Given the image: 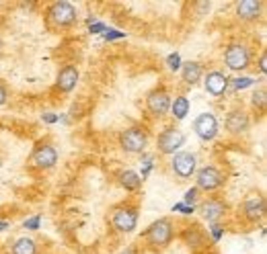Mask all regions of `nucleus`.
<instances>
[{
	"label": "nucleus",
	"mask_w": 267,
	"mask_h": 254,
	"mask_svg": "<svg viewBox=\"0 0 267 254\" xmlns=\"http://www.w3.org/2000/svg\"><path fill=\"white\" fill-rule=\"evenodd\" d=\"M144 244L150 252H162L169 248V244L175 238V224L171 217H160L156 222H152L142 234Z\"/></svg>",
	"instance_id": "1"
},
{
	"label": "nucleus",
	"mask_w": 267,
	"mask_h": 254,
	"mask_svg": "<svg viewBox=\"0 0 267 254\" xmlns=\"http://www.w3.org/2000/svg\"><path fill=\"white\" fill-rule=\"evenodd\" d=\"M76 21H78L76 8L70 2H66V0H58V2H52L45 8V25L54 33L72 29L76 25Z\"/></svg>",
	"instance_id": "2"
},
{
	"label": "nucleus",
	"mask_w": 267,
	"mask_h": 254,
	"mask_svg": "<svg viewBox=\"0 0 267 254\" xmlns=\"http://www.w3.org/2000/svg\"><path fill=\"white\" fill-rule=\"evenodd\" d=\"M138 205L134 203H122V205H115L111 209V228L118 232V234H130L138 228Z\"/></svg>",
	"instance_id": "3"
},
{
	"label": "nucleus",
	"mask_w": 267,
	"mask_h": 254,
	"mask_svg": "<svg viewBox=\"0 0 267 254\" xmlns=\"http://www.w3.org/2000/svg\"><path fill=\"white\" fill-rule=\"evenodd\" d=\"M148 140V131L140 125H134L120 133V148L128 154H144Z\"/></svg>",
	"instance_id": "4"
},
{
	"label": "nucleus",
	"mask_w": 267,
	"mask_h": 254,
	"mask_svg": "<svg viewBox=\"0 0 267 254\" xmlns=\"http://www.w3.org/2000/svg\"><path fill=\"white\" fill-rule=\"evenodd\" d=\"M224 64L232 72H243L251 66V49L245 43H230L224 52Z\"/></svg>",
	"instance_id": "5"
},
{
	"label": "nucleus",
	"mask_w": 267,
	"mask_h": 254,
	"mask_svg": "<svg viewBox=\"0 0 267 254\" xmlns=\"http://www.w3.org/2000/svg\"><path fill=\"white\" fill-rule=\"evenodd\" d=\"M224 180H226V176L222 174L220 168L204 166L195 172V189L204 191V193H212V191H218L224 184Z\"/></svg>",
	"instance_id": "6"
},
{
	"label": "nucleus",
	"mask_w": 267,
	"mask_h": 254,
	"mask_svg": "<svg viewBox=\"0 0 267 254\" xmlns=\"http://www.w3.org/2000/svg\"><path fill=\"white\" fill-rule=\"evenodd\" d=\"M56 162H58V150L47 142L37 144L29 158V166L33 170H49V168L56 166Z\"/></svg>",
	"instance_id": "7"
},
{
	"label": "nucleus",
	"mask_w": 267,
	"mask_h": 254,
	"mask_svg": "<svg viewBox=\"0 0 267 254\" xmlns=\"http://www.w3.org/2000/svg\"><path fill=\"white\" fill-rule=\"evenodd\" d=\"M185 144V133L177 127H166L158 133L156 138V150L164 156H173L179 152V148Z\"/></svg>",
	"instance_id": "8"
},
{
	"label": "nucleus",
	"mask_w": 267,
	"mask_h": 254,
	"mask_svg": "<svg viewBox=\"0 0 267 254\" xmlns=\"http://www.w3.org/2000/svg\"><path fill=\"white\" fill-rule=\"evenodd\" d=\"M267 205H265V197L259 191H251L245 201H243V215L249 224H259L261 219L265 217Z\"/></svg>",
	"instance_id": "9"
},
{
	"label": "nucleus",
	"mask_w": 267,
	"mask_h": 254,
	"mask_svg": "<svg viewBox=\"0 0 267 254\" xmlns=\"http://www.w3.org/2000/svg\"><path fill=\"white\" fill-rule=\"evenodd\" d=\"M171 109V94L164 86H156L154 90H150L146 96V111L152 117H164Z\"/></svg>",
	"instance_id": "10"
},
{
	"label": "nucleus",
	"mask_w": 267,
	"mask_h": 254,
	"mask_svg": "<svg viewBox=\"0 0 267 254\" xmlns=\"http://www.w3.org/2000/svg\"><path fill=\"white\" fill-rule=\"evenodd\" d=\"M195 168H197V158L191 152H177V154H173L171 170L179 180H189L195 174Z\"/></svg>",
	"instance_id": "11"
},
{
	"label": "nucleus",
	"mask_w": 267,
	"mask_h": 254,
	"mask_svg": "<svg viewBox=\"0 0 267 254\" xmlns=\"http://www.w3.org/2000/svg\"><path fill=\"white\" fill-rule=\"evenodd\" d=\"M197 211L202 213V217L206 219L208 224H218L228 211V203L224 199H220V197H210V199L199 203Z\"/></svg>",
	"instance_id": "12"
},
{
	"label": "nucleus",
	"mask_w": 267,
	"mask_h": 254,
	"mask_svg": "<svg viewBox=\"0 0 267 254\" xmlns=\"http://www.w3.org/2000/svg\"><path fill=\"white\" fill-rule=\"evenodd\" d=\"M193 131L202 142H212L218 135V119L214 113H202L193 121Z\"/></svg>",
	"instance_id": "13"
},
{
	"label": "nucleus",
	"mask_w": 267,
	"mask_h": 254,
	"mask_svg": "<svg viewBox=\"0 0 267 254\" xmlns=\"http://www.w3.org/2000/svg\"><path fill=\"white\" fill-rule=\"evenodd\" d=\"M249 127H251V117L249 113L241 107L232 109L228 115H226V131L232 133V135H241L245 133Z\"/></svg>",
	"instance_id": "14"
},
{
	"label": "nucleus",
	"mask_w": 267,
	"mask_h": 254,
	"mask_svg": "<svg viewBox=\"0 0 267 254\" xmlns=\"http://www.w3.org/2000/svg\"><path fill=\"white\" fill-rule=\"evenodd\" d=\"M78 78H80V72L76 66H64L60 68L58 72V78H56V90L62 92V94H68L76 88L78 84Z\"/></svg>",
	"instance_id": "15"
},
{
	"label": "nucleus",
	"mask_w": 267,
	"mask_h": 254,
	"mask_svg": "<svg viewBox=\"0 0 267 254\" xmlns=\"http://www.w3.org/2000/svg\"><path fill=\"white\" fill-rule=\"evenodd\" d=\"M181 240L185 242L191 250H199V248H206L208 246V236H206V232L199 228V226H195V224H191V226H185L183 228V232H181Z\"/></svg>",
	"instance_id": "16"
},
{
	"label": "nucleus",
	"mask_w": 267,
	"mask_h": 254,
	"mask_svg": "<svg viewBox=\"0 0 267 254\" xmlns=\"http://www.w3.org/2000/svg\"><path fill=\"white\" fill-rule=\"evenodd\" d=\"M204 86L212 96H222L230 86V78L224 76V72L212 70V72H208V76L204 80Z\"/></svg>",
	"instance_id": "17"
},
{
	"label": "nucleus",
	"mask_w": 267,
	"mask_h": 254,
	"mask_svg": "<svg viewBox=\"0 0 267 254\" xmlns=\"http://www.w3.org/2000/svg\"><path fill=\"white\" fill-rule=\"evenodd\" d=\"M263 6L265 4L261 0H241V2H237V16L245 23H253L261 16Z\"/></svg>",
	"instance_id": "18"
},
{
	"label": "nucleus",
	"mask_w": 267,
	"mask_h": 254,
	"mask_svg": "<svg viewBox=\"0 0 267 254\" xmlns=\"http://www.w3.org/2000/svg\"><path fill=\"white\" fill-rule=\"evenodd\" d=\"M204 76V66L199 62H185L181 66V78L187 86H195Z\"/></svg>",
	"instance_id": "19"
},
{
	"label": "nucleus",
	"mask_w": 267,
	"mask_h": 254,
	"mask_svg": "<svg viewBox=\"0 0 267 254\" xmlns=\"http://www.w3.org/2000/svg\"><path fill=\"white\" fill-rule=\"evenodd\" d=\"M142 176L138 174V172H134V170H124V172H120V184L128 191V193H136V191H140V187H142Z\"/></svg>",
	"instance_id": "20"
},
{
	"label": "nucleus",
	"mask_w": 267,
	"mask_h": 254,
	"mask_svg": "<svg viewBox=\"0 0 267 254\" xmlns=\"http://www.w3.org/2000/svg\"><path fill=\"white\" fill-rule=\"evenodd\" d=\"M10 254H39L37 242L33 240V238H19V240L12 244Z\"/></svg>",
	"instance_id": "21"
},
{
	"label": "nucleus",
	"mask_w": 267,
	"mask_h": 254,
	"mask_svg": "<svg viewBox=\"0 0 267 254\" xmlns=\"http://www.w3.org/2000/svg\"><path fill=\"white\" fill-rule=\"evenodd\" d=\"M169 111L173 113V117H175L177 121L185 119L187 113H189V98L187 96H175V100L171 103V109Z\"/></svg>",
	"instance_id": "22"
},
{
	"label": "nucleus",
	"mask_w": 267,
	"mask_h": 254,
	"mask_svg": "<svg viewBox=\"0 0 267 254\" xmlns=\"http://www.w3.org/2000/svg\"><path fill=\"white\" fill-rule=\"evenodd\" d=\"M253 107L259 111H265V88H259L253 92Z\"/></svg>",
	"instance_id": "23"
},
{
	"label": "nucleus",
	"mask_w": 267,
	"mask_h": 254,
	"mask_svg": "<svg viewBox=\"0 0 267 254\" xmlns=\"http://www.w3.org/2000/svg\"><path fill=\"white\" fill-rule=\"evenodd\" d=\"M253 80L251 78H239L232 82V86H228V90H239V88H245V86H251Z\"/></svg>",
	"instance_id": "24"
},
{
	"label": "nucleus",
	"mask_w": 267,
	"mask_h": 254,
	"mask_svg": "<svg viewBox=\"0 0 267 254\" xmlns=\"http://www.w3.org/2000/svg\"><path fill=\"white\" fill-rule=\"evenodd\" d=\"M166 62H169V68H171V70H179V68H181V58H179V54L169 56V60H166Z\"/></svg>",
	"instance_id": "25"
},
{
	"label": "nucleus",
	"mask_w": 267,
	"mask_h": 254,
	"mask_svg": "<svg viewBox=\"0 0 267 254\" xmlns=\"http://www.w3.org/2000/svg\"><path fill=\"white\" fill-rule=\"evenodd\" d=\"M6 100H8V88H6L4 82H0V107H2Z\"/></svg>",
	"instance_id": "26"
},
{
	"label": "nucleus",
	"mask_w": 267,
	"mask_h": 254,
	"mask_svg": "<svg viewBox=\"0 0 267 254\" xmlns=\"http://www.w3.org/2000/svg\"><path fill=\"white\" fill-rule=\"evenodd\" d=\"M220 236H222V228L218 224H212V238L214 240H220Z\"/></svg>",
	"instance_id": "27"
},
{
	"label": "nucleus",
	"mask_w": 267,
	"mask_h": 254,
	"mask_svg": "<svg viewBox=\"0 0 267 254\" xmlns=\"http://www.w3.org/2000/svg\"><path fill=\"white\" fill-rule=\"evenodd\" d=\"M120 254H140V248L136 246V244H132V246H128V248H124Z\"/></svg>",
	"instance_id": "28"
},
{
	"label": "nucleus",
	"mask_w": 267,
	"mask_h": 254,
	"mask_svg": "<svg viewBox=\"0 0 267 254\" xmlns=\"http://www.w3.org/2000/svg\"><path fill=\"white\" fill-rule=\"evenodd\" d=\"M197 193H199V191L193 187L191 191H187V195H185V201H187V203H193V201L197 199Z\"/></svg>",
	"instance_id": "29"
},
{
	"label": "nucleus",
	"mask_w": 267,
	"mask_h": 254,
	"mask_svg": "<svg viewBox=\"0 0 267 254\" xmlns=\"http://www.w3.org/2000/svg\"><path fill=\"white\" fill-rule=\"evenodd\" d=\"M37 226H39V217H33L29 222H25V228H29V230H37Z\"/></svg>",
	"instance_id": "30"
},
{
	"label": "nucleus",
	"mask_w": 267,
	"mask_h": 254,
	"mask_svg": "<svg viewBox=\"0 0 267 254\" xmlns=\"http://www.w3.org/2000/svg\"><path fill=\"white\" fill-rule=\"evenodd\" d=\"M259 70H261V74H265V70H267V56L265 54H261V58H259Z\"/></svg>",
	"instance_id": "31"
},
{
	"label": "nucleus",
	"mask_w": 267,
	"mask_h": 254,
	"mask_svg": "<svg viewBox=\"0 0 267 254\" xmlns=\"http://www.w3.org/2000/svg\"><path fill=\"white\" fill-rule=\"evenodd\" d=\"M0 52H2V41H0Z\"/></svg>",
	"instance_id": "32"
}]
</instances>
